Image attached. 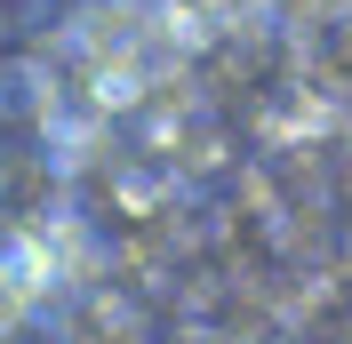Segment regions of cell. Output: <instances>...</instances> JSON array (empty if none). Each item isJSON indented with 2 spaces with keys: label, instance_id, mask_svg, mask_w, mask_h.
Returning a JSON list of instances; mask_svg holds the SVG:
<instances>
[{
  "label": "cell",
  "instance_id": "cell-2",
  "mask_svg": "<svg viewBox=\"0 0 352 344\" xmlns=\"http://www.w3.org/2000/svg\"><path fill=\"white\" fill-rule=\"evenodd\" d=\"M41 200H48V169L24 160V152H8V160H0V208H8V216H32Z\"/></svg>",
  "mask_w": 352,
  "mask_h": 344
},
{
  "label": "cell",
  "instance_id": "cell-3",
  "mask_svg": "<svg viewBox=\"0 0 352 344\" xmlns=\"http://www.w3.org/2000/svg\"><path fill=\"white\" fill-rule=\"evenodd\" d=\"M0 24H8V17H0Z\"/></svg>",
  "mask_w": 352,
  "mask_h": 344
},
{
  "label": "cell",
  "instance_id": "cell-1",
  "mask_svg": "<svg viewBox=\"0 0 352 344\" xmlns=\"http://www.w3.org/2000/svg\"><path fill=\"white\" fill-rule=\"evenodd\" d=\"M48 112V72L41 65H0V120H41Z\"/></svg>",
  "mask_w": 352,
  "mask_h": 344
}]
</instances>
